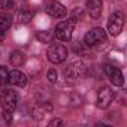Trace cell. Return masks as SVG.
<instances>
[{"mask_svg":"<svg viewBox=\"0 0 127 127\" xmlns=\"http://www.w3.org/2000/svg\"><path fill=\"white\" fill-rule=\"evenodd\" d=\"M75 23H76L75 18H70V20H67V21L58 23L57 27H55V30L52 32V33H54V37H57V39L61 40V42H69V40L72 39V33H73Z\"/></svg>","mask_w":127,"mask_h":127,"instance_id":"1","label":"cell"},{"mask_svg":"<svg viewBox=\"0 0 127 127\" xmlns=\"http://www.w3.org/2000/svg\"><path fill=\"white\" fill-rule=\"evenodd\" d=\"M69 55V51L64 45L61 43H54L48 48L46 51V57L51 63H54V64H60V63H63Z\"/></svg>","mask_w":127,"mask_h":127,"instance_id":"2","label":"cell"},{"mask_svg":"<svg viewBox=\"0 0 127 127\" xmlns=\"http://www.w3.org/2000/svg\"><path fill=\"white\" fill-rule=\"evenodd\" d=\"M17 102H18V97H17V93L11 88H3L2 90V97H0V103H2V108L3 111L6 112H14L15 108H17Z\"/></svg>","mask_w":127,"mask_h":127,"instance_id":"3","label":"cell"},{"mask_svg":"<svg viewBox=\"0 0 127 127\" xmlns=\"http://www.w3.org/2000/svg\"><path fill=\"white\" fill-rule=\"evenodd\" d=\"M106 40V30H103L102 27H94L90 32H87L85 37H84V43L87 46H96L99 43H103Z\"/></svg>","mask_w":127,"mask_h":127,"instance_id":"4","label":"cell"},{"mask_svg":"<svg viewBox=\"0 0 127 127\" xmlns=\"http://www.w3.org/2000/svg\"><path fill=\"white\" fill-rule=\"evenodd\" d=\"M123 27H124V14L117 11L114 12L111 17H109V21H108V32L112 34V36H118L121 32H123Z\"/></svg>","mask_w":127,"mask_h":127,"instance_id":"5","label":"cell"},{"mask_svg":"<svg viewBox=\"0 0 127 127\" xmlns=\"http://www.w3.org/2000/svg\"><path fill=\"white\" fill-rule=\"evenodd\" d=\"M103 72L105 75L108 76V79L111 81L112 85L115 87H121L124 84V76L121 73V70L118 67H115L114 64H109V63H106V64L103 66Z\"/></svg>","mask_w":127,"mask_h":127,"instance_id":"6","label":"cell"},{"mask_svg":"<svg viewBox=\"0 0 127 127\" xmlns=\"http://www.w3.org/2000/svg\"><path fill=\"white\" fill-rule=\"evenodd\" d=\"M64 75H66L67 79L78 81V79L84 78V75H85V66L82 64L81 61H72L70 64L67 66V69L64 70Z\"/></svg>","mask_w":127,"mask_h":127,"instance_id":"7","label":"cell"},{"mask_svg":"<svg viewBox=\"0 0 127 127\" xmlns=\"http://www.w3.org/2000/svg\"><path fill=\"white\" fill-rule=\"evenodd\" d=\"M114 97H115V94H114V91L109 87H102L99 90V93H97V106L100 109L109 108V105L112 103Z\"/></svg>","mask_w":127,"mask_h":127,"instance_id":"8","label":"cell"},{"mask_svg":"<svg viewBox=\"0 0 127 127\" xmlns=\"http://www.w3.org/2000/svg\"><path fill=\"white\" fill-rule=\"evenodd\" d=\"M45 12H46L49 17H52V18H63V17H66L67 9L64 8V5H61L60 2L52 0V2H49V3L45 6Z\"/></svg>","mask_w":127,"mask_h":127,"instance_id":"9","label":"cell"},{"mask_svg":"<svg viewBox=\"0 0 127 127\" xmlns=\"http://www.w3.org/2000/svg\"><path fill=\"white\" fill-rule=\"evenodd\" d=\"M8 84L11 85H17V87H26L27 85V76L18 70V69H14V70H9V75H8Z\"/></svg>","mask_w":127,"mask_h":127,"instance_id":"10","label":"cell"},{"mask_svg":"<svg viewBox=\"0 0 127 127\" xmlns=\"http://www.w3.org/2000/svg\"><path fill=\"white\" fill-rule=\"evenodd\" d=\"M87 11H88V15L93 20H99L102 17L103 2L102 0H87Z\"/></svg>","mask_w":127,"mask_h":127,"instance_id":"11","label":"cell"},{"mask_svg":"<svg viewBox=\"0 0 127 127\" xmlns=\"http://www.w3.org/2000/svg\"><path fill=\"white\" fill-rule=\"evenodd\" d=\"M9 61H11V64L15 66V67H20L21 64H24V61H26V57L21 51H14L9 57Z\"/></svg>","mask_w":127,"mask_h":127,"instance_id":"12","label":"cell"},{"mask_svg":"<svg viewBox=\"0 0 127 127\" xmlns=\"http://www.w3.org/2000/svg\"><path fill=\"white\" fill-rule=\"evenodd\" d=\"M11 24H12V18L9 15H5V14L0 15V32H6L11 27Z\"/></svg>","mask_w":127,"mask_h":127,"instance_id":"13","label":"cell"},{"mask_svg":"<svg viewBox=\"0 0 127 127\" xmlns=\"http://www.w3.org/2000/svg\"><path fill=\"white\" fill-rule=\"evenodd\" d=\"M8 75H9V70L6 66H0V90H3L5 85L8 84Z\"/></svg>","mask_w":127,"mask_h":127,"instance_id":"14","label":"cell"},{"mask_svg":"<svg viewBox=\"0 0 127 127\" xmlns=\"http://www.w3.org/2000/svg\"><path fill=\"white\" fill-rule=\"evenodd\" d=\"M33 18V12H29V11H21L18 14V21L21 24H27L30 20Z\"/></svg>","mask_w":127,"mask_h":127,"instance_id":"15","label":"cell"},{"mask_svg":"<svg viewBox=\"0 0 127 127\" xmlns=\"http://www.w3.org/2000/svg\"><path fill=\"white\" fill-rule=\"evenodd\" d=\"M52 37H54V33L52 32H39L37 33V39L39 40H43L46 43H49L52 40Z\"/></svg>","mask_w":127,"mask_h":127,"instance_id":"16","label":"cell"},{"mask_svg":"<svg viewBox=\"0 0 127 127\" xmlns=\"http://www.w3.org/2000/svg\"><path fill=\"white\" fill-rule=\"evenodd\" d=\"M14 8V0H0V9L2 11H9Z\"/></svg>","mask_w":127,"mask_h":127,"instance_id":"17","label":"cell"},{"mask_svg":"<svg viewBox=\"0 0 127 127\" xmlns=\"http://www.w3.org/2000/svg\"><path fill=\"white\" fill-rule=\"evenodd\" d=\"M46 78H48L49 82H55L57 81V72H55V69H49L46 72Z\"/></svg>","mask_w":127,"mask_h":127,"instance_id":"18","label":"cell"},{"mask_svg":"<svg viewBox=\"0 0 127 127\" xmlns=\"http://www.w3.org/2000/svg\"><path fill=\"white\" fill-rule=\"evenodd\" d=\"M63 124H64V123H63V120H60V118H54L48 126H49V127H54V126H63Z\"/></svg>","mask_w":127,"mask_h":127,"instance_id":"19","label":"cell"},{"mask_svg":"<svg viewBox=\"0 0 127 127\" xmlns=\"http://www.w3.org/2000/svg\"><path fill=\"white\" fill-rule=\"evenodd\" d=\"M3 117H5V120H6L8 123L12 121V112H6V111H3Z\"/></svg>","mask_w":127,"mask_h":127,"instance_id":"20","label":"cell"},{"mask_svg":"<svg viewBox=\"0 0 127 127\" xmlns=\"http://www.w3.org/2000/svg\"><path fill=\"white\" fill-rule=\"evenodd\" d=\"M6 37V32H0V42H3Z\"/></svg>","mask_w":127,"mask_h":127,"instance_id":"21","label":"cell"}]
</instances>
